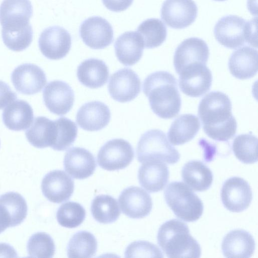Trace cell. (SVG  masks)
Returning a JSON list of instances; mask_svg holds the SVG:
<instances>
[{
    "mask_svg": "<svg viewBox=\"0 0 258 258\" xmlns=\"http://www.w3.org/2000/svg\"><path fill=\"white\" fill-rule=\"evenodd\" d=\"M164 196L168 206L180 219L194 222L202 216L204 210L202 201L184 183H170L164 190Z\"/></svg>",
    "mask_w": 258,
    "mask_h": 258,
    "instance_id": "277c9868",
    "label": "cell"
},
{
    "mask_svg": "<svg viewBox=\"0 0 258 258\" xmlns=\"http://www.w3.org/2000/svg\"><path fill=\"white\" fill-rule=\"evenodd\" d=\"M27 249L28 255L33 257H52L55 252L52 238L45 232H37L29 238Z\"/></svg>",
    "mask_w": 258,
    "mask_h": 258,
    "instance_id": "74e56055",
    "label": "cell"
},
{
    "mask_svg": "<svg viewBox=\"0 0 258 258\" xmlns=\"http://www.w3.org/2000/svg\"><path fill=\"white\" fill-rule=\"evenodd\" d=\"M32 13L29 0H4L0 6L2 31H18L30 27L29 21Z\"/></svg>",
    "mask_w": 258,
    "mask_h": 258,
    "instance_id": "52a82bcc",
    "label": "cell"
},
{
    "mask_svg": "<svg viewBox=\"0 0 258 258\" xmlns=\"http://www.w3.org/2000/svg\"><path fill=\"white\" fill-rule=\"evenodd\" d=\"M111 113L104 103L94 101L83 105L76 115V122L82 129L87 131H98L109 122Z\"/></svg>",
    "mask_w": 258,
    "mask_h": 258,
    "instance_id": "ffe728a7",
    "label": "cell"
},
{
    "mask_svg": "<svg viewBox=\"0 0 258 258\" xmlns=\"http://www.w3.org/2000/svg\"><path fill=\"white\" fill-rule=\"evenodd\" d=\"M198 7L193 0H165L161 10V17L169 27L183 29L194 22Z\"/></svg>",
    "mask_w": 258,
    "mask_h": 258,
    "instance_id": "30bf717a",
    "label": "cell"
},
{
    "mask_svg": "<svg viewBox=\"0 0 258 258\" xmlns=\"http://www.w3.org/2000/svg\"><path fill=\"white\" fill-rule=\"evenodd\" d=\"M141 80L129 68L121 69L111 75L108 85L111 97L119 102H127L136 98L141 91Z\"/></svg>",
    "mask_w": 258,
    "mask_h": 258,
    "instance_id": "7c38bea8",
    "label": "cell"
},
{
    "mask_svg": "<svg viewBox=\"0 0 258 258\" xmlns=\"http://www.w3.org/2000/svg\"><path fill=\"white\" fill-rule=\"evenodd\" d=\"M158 243L168 257H200V245L190 234L185 223L172 219L163 223L157 234Z\"/></svg>",
    "mask_w": 258,
    "mask_h": 258,
    "instance_id": "3957f363",
    "label": "cell"
},
{
    "mask_svg": "<svg viewBox=\"0 0 258 258\" xmlns=\"http://www.w3.org/2000/svg\"><path fill=\"white\" fill-rule=\"evenodd\" d=\"M33 119V109L24 100H18L10 104L3 113L5 125L13 131H19L27 128Z\"/></svg>",
    "mask_w": 258,
    "mask_h": 258,
    "instance_id": "f546056e",
    "label": "cell"
},
{
    "mask_svg": "<svg viewBox=\"0 0 258 258\" xmlns=\"http://www.w3.org/2000/svg\"><path fill=\"white\" fill-rule=\"evenodd\" d=\"M221 198L227 210L238 213L248 208L252 199V193L246 180L239 177H233L224 183Z\"/></svg>",
    "mask_w": 258,
    "mask_h": 258,
    "instance_id": "4fadbf2b",
    "label": "cell"
},
{
    "mask_svg": "<svg viewBox=\"0 0 258 258\" xmlns=\"http://www.w3.org/2000/svg\"><path fill=\"white\" fill-rule=\"evenodd\" d=\"M86 211L80 204L68 202L62 204L56 213V219L62 226L73 228L80 225L84 221Z\"/></svg>",
    "mask_w": 258,
    "mask_h": 258,
    "instance_id": "d590c367",
    "label": "cell"
},
{
    "mask_svg": "<svg viewBox=\"0 0 258 258\" xmlns=\"http://www.w3.org/2000/svg\"><path fill=\"white\" fill-rule=\"evenodd\" d=\"M257 138L251 134L237 136L232 143V150L236 157L245 164L257 161Z\"/></svg>",
    "mask_w": 258,
    "mask_h": 258,
    "instance_id": "836d02e7",
    "label": "cell"
},
{
    "mask_svg": "<svg viewBox=\"0 0 258 258\" xmlns=\"http://www.w3.org/2000/svg\"><path fill=\"white\" fill-rule=\"evenodd\" d=\"M77 76L79 82L86 87L96 89L104 86L109 76V69L105 63L97 58H89L78 67Z\"/></svg>",
    "mask_w": 258,
    "mask_h": 258,
    "instance_id": "484cf974",
    "label": "cell"
},
{
    "mask_svg": "<svg viewBox=\"0 0 258 258\" xmlns=\"http://www.w3.org/2000/svg\"><path fill=\"white\" fill-rule=\"evenodd\" d=\"M118 202L122 213L133 219L148 215L152 209V200L149 194L138 186H130L120 194Z\"/></svg>",
    "mask_w": 258,
    "mask_h": 258,
    "instance_id": "ac0fdd59",
    "label": "cell"
},
{
    "mask_svg": "<svg viewBox=\"0 0 258 258\" xmlns=\"http://www.w3.org/2000/svg\"><path fill=\"white\" fill-rule=\"evenodd\" d=\"M200 126L199 119L196 115H180L172 122L167 133L168 139L174 146L183 145L196 136Z\"/></svg>",
    "mask_w": 258,
    "mask_h": 258,
    "instance_id": "83f0119b",
    "label": "cell"
},
{
    "mask_svg": "<svg viewBox=\"0 0 258 258\" xmlns=\"http://www.w3.org/2000/svg\"><path fill=\"white\" fill-rule=\"evenodd\" d=\"M181 91L191 97H199L211 88L212 75L206 64L197 63L184 68L179 74Z\"/></svg>",
    "mask_w": 258,
    "mask_h": 258,
    "instance_id": "ba28073f",
    "label": "cell"
},
{
    "mask_svg": "<svg viewBox=\"0 0 258 258\" xmlns=\"http://www.w3.org/2000/svg\"><path fill=\"white\" fill-rule=\"evenodd\" d=\"M256 49L245 46L234 51L228 61L230 73L237 79L244 80L254 77L257 72Z\"/></svg>",
    "mask_w": 258,
    "mask_h": 258,
    "instance_id": "603a6c76",
    "label": "cell"
},
{
    "mask_svg": "<svg viewBox=\"0 0 258 258\" xmlns=\"http://www.w3.org/2000/svg\"><path fill=\"white\" fill-rule=\"evenodd\" d=\"M144 48L142 37L137 31H128L120 35L114 43L115 55L125 66H132L141 58Z\"/></svg>",
    "mask_w": 258,
    "mask_h": 258,
    "instance_id": "7402d4cb",
    "label": "cell"
},
{
    "mask_svg": "<svg viewBox=\"0 0 258 258\" xmlns=\"http://www.w3.org/2000/svg\"><path fill=\"white\" fill-rule=\"evenodd\" d=\"M0 203L8 211L13 227L19 225L26 218L27 203L20 194L12 191L5 193L0 196Z\"/></svg>",
    "mask_w": 258,
    "mask_h": 258,
    "instance_id": "e575fe53",
    "label": "cell"
},
{
    "mask_svg": "<svg viewBox=\"0 0 258 258\" xmlns=\"http://www.w3.org/2000/svg\"><path fill=\"white\" fill-rule=\"evenodd\" d=\"M137 157L141 163L160 161L173 164L180 159L179 152L168 142L162 131L154 129L143 134L138 143Z\"/></svg>",
    "mask_w": 258,
    "mask_h": 258,
    "instance_id": "5b68a950",
    "label": "cell"
},
{
    "mask_svg": "<svg viewBox=\"0 0 258 258\" xmlns=\"http://www.w3.org/2000/svg\"><path fill=\"white\" fill-rule=\"evenodd\" d=\"M25 134L28 142L35 147L52 148L57 135L55 122L44 116H38Z\"/></svg>",
    "mask_w": 258,
    "mask_h": 258,
    "instance_id": "4316f807",
    "label": "cell"
},
{
    "mask_svg": "<svg viewBox=\"0 0 258 258\" xmlns=\"http://www.w3.org/2000/svg\"><path fill=\"white\" fill-rule=\"evenodd\" d=\"M199 116L206 134L218 141H227L236 134L237 122L228 96L219 91L207 94L201 101Z\"/></svg>",
    "mask_w": 258,
    "mask_h": 258,
    "instance_id": "6da1fadb",
    "label": "cell"
},
{
    "mask_svg": "<svg viewBox=\"0 0 258 258\" xmlns=\"http://www.w3.org/2000/svg\"><path fill=\"white\" fill-rule=\"evenodd\" d=\"M41 189L43 195L49 201L60 203L68 200L72 196L74 182L64 171L55 170L44 177Z\"/></svg>",
    "mask_w": 258,
    "mask_h": 258,
    "instance_id": "d6986e66",
    "label": "cell"
},
{
    "mask_svg": "<svg viewBox=\"0 0 258 258\" xmlns=\"http://www.w3.org/2000/svg\"><path fill=\"white\" fill-rule=\"evenodd\" d=\"M80 35L84 43L94 49H103L113 41V30L105 19L93 16L84 20L80 27Z\"/></svg>",
    "mask_w": 258,
    "mask_h": 258,
    "instance_id": "8fae6325",
    "label": "cell"
},
{
    "mask_svg": "<svg viewBox=\"0 0 258 258\" xmlns=\"http://www.w3.org/2000/svg\"><path fill=\"white\" fill-rule=\"evenodd\" d=\"M41 53L50 59L57 60L64 57L72 44L70 33L63 28L54 26L44 30L38 41Z\"/></svg>",
    "mask_w": 258,
    "mask_h": 258,
    "instance_id": "5bb4252c",
    "label": "cell"
},
{
    "mask_svg": "<svg viewBox=\"0 0 258 258\" xmlns=\"http://www.w3.org/2000/svg\"><path fill=\"white\" fill-rule=\"evenodd\" d=\"M91 211L93 218L103 224L116 221L120 214L117 201L106 195L97 196L93 199Z\"/></svg>",
    "mask_w": 258,
    "mask_h": 258,
    "instance_id": "4dcf8cb0",
    "label": "cell"
},
{
    "mask_svg": "<svg viewBox=\"0 0 258 258\" xmlns=\"http://www.w3.org/2000/svg\"><path fill=\"white\" fill-rule=\"evenodd\" d=\"M55 122L57 135L51 148L57 151L66 150L73 144L77 138V126L74 121L64 117L58 118Z\"/></svg>",
    "mask_w": 258,
    "mask_h": 258,
    "instance_id": "8d00e7d4",
    "label": "cell"
},
{
    "mask_svg": "<svg viewBox=\"0 0 258 258\" xmlns=\"http://www.w3.org/2000/svg\"><path fill=\"white\" fill-rule=\"evenodd\" d=\"M138 177L141 185L148 191L158 192L162 190L168 182V168L162 161L145 162L139 169Z\"/></svg>",
    "mask_w": 258,
    "mask_h": 258,
    "instance_id": "d4e9b609",
    "label": "cell"
},
{
    "mask_svg": "<svg viewBox=\"0 0 258 258\" xmlns=\"http://www.w3.org/2000/svg\"><path fill=\"white\" fill-rule=\"evenodd\" d=\"M17 254L14 248L10 245L0 243V257H17Z\"/></svg>",
    "mask_w": 258,
    "mask_h": 258,
    "instance_id": "7bdbcfd3",
    "label": "cell"
},
{
    "mask_svg": "<svg viewBox=\"0 0 258 258\" xmlns=\"http://www.w3.org/2000/svg\"><path fill=\"white\" fill-rule=\"evenodd\" d=\"M209 56V47L203 40L197 37L187 38L175 51L173 62L176 72L179 74L184 68L191 64H206Z\"/></svg>",
    "mask_w": 258,
    "mask_h": 258,
    "instance_id": "9a60e30c",
    "label": "cell"
},
{
    "mask_svg": "<svg viewBox=\"0 0 258 258\" xmlns=\"http://www.w3.org/2000/svg\"><path fill=\"white\" fill-rule=\"evenodd\" d=\"M144 93L148 98L152 111L162 118L176 116L181 108V98L176 78L166 71L149 75L143 85Z\"/></svg>",
    "mask_w": 258,
    "mask_h": 258,
    "instance_id": "7a4b0ae2",
    "label": "cell"
},
{
    "mask_svg": "<svg viewBox=\"0 0 258 258\" xmlns=\"http://www.w3.org/2000/svg\"><path fill=\"white\" fill-rule=\"evenodd\" d=\"M105 7L110 11L119 12L125 11L132 4L134 0H102Z\"/></svg>",
    "mask_w": 258,
    "mask_h": 258,
    "instance_id": "60d3db41",
    "label": "cell"
},
{
    "mask_svg": "<svg viewBox=\"0 0 258 258\" xmlns=\"http://www.w3.org/2000/svg\"><path fill=\"white\" fill-rule=\"evenodd\" d=\"M181 175L183 180L188 187L197 191L207 190L213 182L211 170L200 161L187 162L182 168Z\"/></svg>",
    "mask_w": 258,
    "mask_h": 258,
    "instance_id": "f1b7e54d",
    "label": "cell"
},
{
    "mask_svg": "<svg viewBox=\"0 0 258 258\" xmlns=\"http://www.w3.org/2000/svg\"><path fill=\"white\" fill-rule=\"evenodd\" d=\"M74 93L67 83L61 81L49 82L43 92L44 104L52 113L63 115L72 108L74 102Z\"/></svg>",
    "mask_w": 258,
    "mask_h": 258,
    "instance_id": "2e32d148",
    "label": "cell"
},
{
    "mask_svg": "<svg viewBox=\"0 0 258 258\" xmlns=\"http://www.w3.org/2000/svg\"><path fill=\"white\" fill-rule=\"evenodd\" d=\"M134 157V151L130 143L122 139H115L101 147L97 159L102 168L113 171L126 167Z\"/></svg>",
    "mask_w": 258,
    "mask_h": 258,
    "instance_id": "8992f818",
    "label": "cell"
},
{
    "mask_svg": "<svg viewBox=\"0 0 258 258\" xmlns=\"http://www.w3.org/2000/svg\"><path fill=\"white\" fill-rule=\"evenodd\" d=\"M63 165L66 171L78 179L88 178L94 173L96 167L93 154L80 147L72 148L66 153Z\"/></svg>",
    "mask_w": 258,
    "mask_h": 258,
    "instance_id": "44dd1931",
    "label": "cell"
},
{
    "mask_svg": "<svg viewBox=\"0 0 258 258\" xmlns=\"http://www.w3.org/2000/svg\"><path fill=\"white\" fill-rule=\"evenodd\" d=\"M214 1L222 2V1H225L226 0H214Z\"/></svg>",
    "mask_w": 258,
    "mask_h": 258,
    "instance_id": "ee69618b",
    "label": "cell"
},
{
    "mask_svg": "<svg viewBox=\"0 0 258 258\" xmlns=\"http://www.w3.org/2000/svg\"><path fill=\"white\" fill-rule=\"evenodd\" d=\"M97 249V241L95 236L86 231L78 232L73 235L67 246L69 257H93Z\"/></svg>",
    "mask_w": 258,
    "mask_h": 258,
    "instance_id": "d6a6232c",
    "label": "cell"
},
{
    "mask_svg": "<svg viewBox=\"0 0 258 258\" xmlns=\"http://www.w3.org/2000/svg\"><path fill=\"white\" fill-rule=\"evenodd\" d=\"M12 226L11 216L5 206L0 203V233Z\"/></svg>",
    "mask_w": 258,
    "mask_h": 258,
    "instance_id": "b9f144b4",
    "label": "cell"
},
{
    "mask_svg": "<svg viewBox=\"0 0 258 258\" xmlns=\"http://www.w3.org/2000/svg\"><path fill=\"white\" fill-rule=\"evenodd\" d=\"M137 32L142 38L144 47L153 48L161 45L166 40L167 28L156 18L148 19L138 26Z\"/></svg>",
    "mask_w": 258,
    "mask_h": 258,
    "instance_id": "1f68e13d",
    "label": "cell"
},
{
    "mask_svg": "<svg viewBox=\"0 0 258 258\" xmlns=\"http://www.w3.org/2000/svg\"><path fill=\"white\" fill-rule=\"evenodd\" d=\"M255 246L254 240L249 233L236 229L224 236L221 247L226 257L248 258L253 254Z\"/></svg>",
    "mask_w": 258,
    "mask_h": 258,
    "instance_id": "cb8c5ba5",
    "label": "cell"
},
{
    "mask_svg": "<svg viewBox=\"0 0 258 258\" xmlns=\"http://www.w3.org/2000/svg\"><path fill=\"white\" fill-rule=\"evenodd\" d=\"M12 81L15 89L26 95L37 93L47 82L45 74L37 66L24 63L19 66L12 74Z\"/></svg>",
    "mask_w": 258,
    "mask_h": 258,
    "instance_id": "e0dca14e",
    "label": "cell"
},
{
    "mask_svg": "<svg viewBox=\"0 0 258 258\" xmlns=\"http://www.w3.org/2000/svg\"><path fill=\"white\" fill-rule=\"evenodd\" d=\"M16 98V94L10 87L0 80V109L10 104Z\"/></svg>",
    "mask_w": 258,
    "mask_h": 258,
    "instance_id": "ab89813d",
    "label": "cell"
},
{
    "mask_svg": "<svg viewBox=\"0 0 258 258\" xmlns=\"http://www.w3.org/2000/svg\"><path fill=\"white\" fill-rule=\"evenodd\" d=\"M247 24L244 19L237 16L224 17L215 26V38L226 47L231 49L240 47L246 42Z\"/></svg>",
    "mask_w": 258,
    "mask_h": 258,
    "instance_id": "9c48e42d",
    "label": "cell"
},
{
    "mask_svg": "<svg viewBox=\"0 0 258 258\" xmlns=\"http://www.w3.org/2000/svg\"><path fill=\"white\" fill-rule=\"evenodd\" d=\"M126 257H163L164 255L156 245L147 241L140 240L130 244L126 248Z\"/></svg>",
    "mask_w": 258,
    "mask_h": 258,
    "instance_id": "f35d334b",
    "label": "cell"
}]
</instances>
